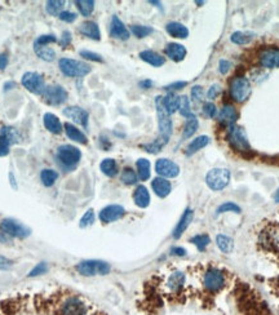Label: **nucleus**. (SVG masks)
Segmentation results:
<instances>
[{
	"mask_svg": "<svg viewBox=\"0 0 279 315\" xmlns=\"http://www.w3.org/2000/svg\"><path fill=\"white\" fill-rule=\"evenodd\" d=\"M43 100L47 105L60 106L68 101V90L61 86H49L46 87V89L42 94Z\"/></svg>",
	"mask_w": 279,
	"mask_h": 315,
	"instance_id": "nucleus-9",
	"label": "nucleus"
},
{
	"mask_svg": "<svg viewBox=\"0 0 279 315\" xmlns=\"http://www.w3.org/2000/svg\"><path fill=\"white\" fill-rule=\"evenodd\" d=\"M70 43H71V34H70V31H64V33H62V36H61L60 39V44L65 48V47H68Z\"/></svg>",
	"mask_w": 279,
	"mask_h": 315,
	"instance_id": "nucleus-57",
	"label": "nucleus"
},
{
	"mask_svg": "<svg viewBox=\"0 0 279 315\" xmlns=\"http://www.w3.org/2000/svg\"><path fill=\"white\" fill-rule=\"evenodd\" d=\"M100 169L102 173L107 177H115L118 175V164L117 161L111 159V158H106L101 161L100 164Z\"/></svg>",
	"mask_w": 279,
	"mask_h": 315,
	"instance_id": "nucleus-33",
	"label": "nucleus"
},
{
	"mask_svg": "<svg viewBox=\"0 0 279 315\" xmlns=\"http://www.w3.org/2000/svg\"><path fill=\"white\" fill-rule=\"evenodd\" d=\"M140 58L142 61H145L146 64L154 66V68H160V66H163L164 62H166V58H164V57L160 56V54L155 52V51H150V49L142 51V52L140 53Z\"/></svg>",
	"mask_w": 279,
	"mask_h": 315,
	"instance_id": "nucleus-24",
	"label": "nucleus"
},
{
	"mask_svg": "<svg viewBox=\"0 0 279 315\" xmlns=\"http://www.w3.org/2000/svg\"><path fill=\"white\" fill-rule=\"evenodd\" d=\"M56 159L61 168L69 172L79 164L80 159H82V153L78 147L72 146V145H61L57 149Z\"/></svg>",
	"mask_w": 279,
	"mask_h": 315,
	"instance_id": "nucleus-1",
	"label": "nucleus"
},
{
	"mask_svg": "<svg viewBox=\"0 0 279 315\" xmlns=\"http://www.w3.org/2000/svg\"><path fill=\"white\" fill-rule=\"evenodd\" d=\"M34 49L36 56L42 58L43 61H47V62H52L56 57V52L48 45H34Z\"/></svg>",
	"mask_w": 279,
	"mask_h": 315,
	"instance_id": "nucleus-34",
	"label": "nucleus"
},
{
	"mask_svg": "<svg viewBox=\"0 0 279 315\" xmlns=\"http://www.w3.org/2000/svg\"><path fill=\"white\" fill-rule=\"evenodd\" d=\"M204 97V90L203 88L200 86H195L192 88V101L195 102V104H199V102L203 101Z\"/></svg>",
	"mask_w": 279,
	"mask_h": 315,
	"instance_id": "nucleus-49",
	"label": "nucleus"
},
{
	"mask_svg": "<svg viewBox=\"0 0 279 315\" xmlns=\"http://www.w3.org/2000/svg\"><path fill=\"white\" fill-rule=\"evenodd\" d=\"M22 86L26 88L27 90H30L31 93L34 94H40L42 96L44 89H46V83H44V79L40 74L34 71L26 72L23 74L22 76Z\"/></svg>",
	"mask_w": 279,
	"mask_h": 315,
	"instance_id": "nucleus-12",
	"label": "nucleus"
},
{
	"mask_svg": "<svg viewBox=\"0 0 279 315\" xmlns=\"http://www.w3.org/2000/svg\"><path fill=\"white\" fill-rule=\"evenodd\" d=\"M58 17H60V19H62L64 22H68V23L74 22V21L78 18V16H76L75 13H72V12H69V11L61 12L60 15H58Z\"/></svg>",
	"mask_w": 279,
	"mask_h": 315,
	"instance_id": "nucleus-53",
	"label": "nucleus"
},
{
	"mask_svg": "<svg viewBox=\"0 0 279 315\" xmlns=\"http://www.w3.org/2000/svg\"><path fill=\"white\" fill-rule=\"evenodd\" d=\"M185 274L181 271H176L174 274H171V277L167 280V287L170 288L172 292H178L180 289L185 284Z\"/></svg>",
	"mask_w": 279,
	"mask_h": 315,
	"instance_id": "nucleus-29",
	"label": "nucleus"
},
{
	"mask_svg": "<svg viewBox=\"0 0 279 315\" xmlns=\"http://www.w3.org/2000/svg\"><path fill=\"white\" fill-rule=\"evenodd\" d=\"M188 86V82H174L172 83V84H170V86L166 87L167 90H178V89H182L184 87Z\"/></svg>",
	"mask_w": 279,
	"mask_h": 315,
	"instance_id": "nucleus-58",
	"label": "nucleus"
},
{
	"mask_svg": "<svg viewBox=\"0 0 279 315\" xmlns=\"http://www.w3.org/2000/svg\"><path fill=\"white\" fill-rule=\"evenodd\" d=\"M192 218H194V210H190V208H186L185 212L182 213L181 218H180V221L177 222V225L174 228V233H172V236H174V239H180L182 236V234L185 233L188 228L192 224Z\"/></svg>",
	"mask_w": 279,
	"mask_h": 315,
	"instance_id": "nucleus-20",
	"label": "nucleus"
},
{
	"mask_svg": "<svg viewBox=\"0 0 279 315\" xmlns=\"http://www.w3.org/2000/svg\"><path fill=\"white\" fill-rule=\"evenodd\" d=\"M227 142L233 150L238 151L241 154L251 153V145H249L247 135L242 127L231 125V127L227 128Z\"/></svg>",
	"mask_w": 279,
	"mask_h": 315,
	"instance_id": "nucleus-3",
	"label": "nucleus"
},
{
	"mask_svg": "<svg viewBox=\"0 0 279 315\" xmlns=\"http://www.w3.org/2000/svg\"><path fill=\"white\" fill-rule=\"evenodd\" d=\"M131 31L135 36H137L139 39L145 38V36H149V35L153 33V27L150 26H141V25H135V26L131 27Z\"/></svg>",
	"mask_w": 279,
	"mask_h": 315,
	"instance_id": "nucleus-45",
	"label": "nucleus"
},
{
	"mask_svg": "<svg viewBox=\"0 0 279 315\" xmlns=\"http://www.w3.org/2000/svg\"><path fill=\"white\" fill-rule=\"evenodd\" d=\"M64 115L69 119H71L74 123L80 124L83 127H88V120H89V114L79 106H69L64 109Z\"/></svg>",
	"mask_w": 279,
	"mask_h": 315,
	"instance_id": "nucleus-17",
	"label": "nucleus"
},
{
	"mask_svg": "<svg viewBox=\"0 0 279 315\" xmlns=\"http://www.w3.org/2000/svg\"><path fill=\"white\" fill-rule=\"evenodd\" d=\"M277 293H278V297H279V285H278V288H277Z\"/></svg>",
	"mask_w": 279,
	"mask_h": 315,
	"instance_id": "nucleus-64",
	"label": "nucleus"
},
{
	"mask_svg": "<svg viewBox=\"0 0 279 315\" xmlns=\"http://www.w3.org/2000/svg\"><path fill=\"white\" fill-rule=\"evenodd\" d=\"M49 270V266L48 263L47 262H39L36 266L33 269V270L29 273V277L30 278H35V277H39V275H43L46 274L47 271Z\"/></svg>",
	"mask_w": 279,
	"mask_h": 315,
	"instance_id": "nucleus-47",
	"label": "nucleus"
},
{
	"mask_svg": "<svg viewBox=\"0 0 279 315\" xmlns=\"http://www.w3.org/2000/svg\"><path fill=\"white\" fill-rule=\"evenodd\" d=\"M163 106L170 115L174 114L180 107V97L174 93H168L166 97H163Z\"/></svg>",
	"mask_w": 279,
	"mask_h": 315,
	"instance_id": "nucleus-31",
	"label": "nucleus"
},
{
	"mask_svg": "<svg viewBox=\"0 0 279 315\" xmlns=\"http://www.w3.org/2000/svg\"><path fill=\"white\" fill-rule=\"evenodd\" d=\"M209 142H211V139L208 136H198L196 139L192 140V142L188 145V147H186V155L192 157V155H194L199 150H202L203 147L209 145Z\"/></svg>",
	"mask_w": 279,
	"mask_h": 315,
	"instance_id": "nucleus-26",
	"label": "nucleus"
},
{
	"mask_svg": "<svg viewBox=\"0 0 279 315\" xmlns=\"http://www.w3.org/2000/svg\"><path fill=\"white\" fill-rule=\"evenodd\" d=\"M75 269L83 277H94V275L109 274L111 266L105 261H100V260H86L78 263Z\"/></svg>",
	"mask_w": 279,
	"mask_h": 315,
	"instance_id": "nucleus-5",
	"label": "nucleus"
},
{
	"mask_svg": "<svg viewBox=\"0 0 279 315\" xmlns=\"http://www.w3.org/2000/svg\"><path fill=\"white\" fill-rule=\"evenodd\" d=\"M57 39L54 35H40L36 40H35L34 45H49L51 43H56Z\"/></svg>",
	"mask_w": 279,
	"mask_h": 315,
	"instance_id": "nucleus-50",
	"label": "nucleus"
},
{
	"mask_svg": "<svg viewBox=\"0 0 279 315\" xmlns=\"http://www.w3.org/2000/svg\"><path fill=\"white\" fill-rule=\"evenodd\" d=\"M203 113L206 117L208 118H215L217 115V107L215 104L212 102H206L203 105Z\"/></svg>",
	"mask_w": 279,
	"mask_h": 315,
	"instance_id": "nucleus-51",
	"label": "nucleus"
},
{
	"mask_svg": "<svg viewBox=\"0 0 279 315\" xmlns=\"http://www.w3.org/2000/svg\"><path fill=\"white\" fill-rule=\"evenodd\" d=\"M166 54L174 62H181L186 57V48L178 43H168L166 47Z\"/></svg>",
	"mask_w": 279,
	"mask_h": 315,
	"instance_id": "nucleus-23",
	"label": "nucleus"
},
{
	"mask_svg": "<svg viewBox=\"0 0 279 315\" xmlns=\"http://www.w3.org/2000/svg\"><path fill=\"white\" fill-rule=\"evenodd\" d=\"M18 141V133L15 128L3 127L0 131V157H7L11 146Z\"/></svg>",
	"mask_w": 279,
	"mask_h": 315,
	"instance_id": "nucleus-13",
	"label": "nucleus"
},
{
	"mask_svg": "<svg viewBox=\"0 0 279 315\" xmlns=\"http://www.w3.org/2000/svg\"><path fill=\"white\" fill-rule=\"evenodd\" d=\"M13 266V261L4 256H0V270H8Z\"/></svg>",
	"mask_w": 279,
	"mask_h": 315,
	"instance_id": "nucleus-56",
	"label": "nucleus"
},
{
	"mask_svg": "<svg viewBox=\"0 0 279 315\" xmlns=\"http://www.w3.org/2000/svg\"><path fill=\"white\" fill-rule=\"evenodd\" d=\"M140 87H141V88H143V89H149V88H151V87H153V82H151V80H149V79H146V80L140 82Z\"/></svg>",
	"mask_w": 279,
	"mask_h": 315,
	"instance_id": "nucleus-62",
	"label": "nucleus"
},
{
	"mask_svg": "<svg viewBox=\"0 0 279 315\" xmlns=\"http://www.w3.org/2000/svg\"><path fill=\"white\" fill-rule=\"evenodd\" d=\"M75 4L78 9H79L80 15L84 16V17L91 15L94 9L93 0H78V1H75Z\"/></svg>",
	"mask_w": 279,
	"mask_h": 315,
	"instance_id": "nucleus-41",
	"label": "nucleus"
},
{
	"mask_svg": "<svg viewBox=\"0 0 279 315\" xmlns=\"http://www.w3.org/2000/svg\"><path fill=\"white\" fill-rule=\"evenodd\" d=\"M259 64L265 69L279 68V48L269 47L262 49L259 54Z\"/></svg>",
	"mask_w": 279,
	"mask_h": 315,
	"instance_id": "nucleus-15",
	"label": "nucleus"
},
{
	"mask_svg": "<svg viewBox=\"0 0 279 315\" xmlns=\"http://www.w3.org/2000/svg\"><path fill=\"white\" fill-rule=\"evenodd\" d=\"M133 202L140 208H147L150 204V192L146 186L139 185L133 192Z\"/></svg>",
	"mask_w": 279,
	"mask_h": 315,
	"instance_id": "nucleus-22",
	"label": "nucleus"
},
{
	"mask_svg": "<svg viewBox=\"0 0 279 315\" xmlns=\"http://www.w3.org/2000/svg\"><path fill=\"white\" fill-rule=\"evenodd\" d=\"M206 182L208 188L220 192L230 182V172L227 168H213L206 175Z\"/></svg>",
	"mask_w": 279,
	"mask_h": 315,
	"instance_id": "nucleus-8",
	"label": "nucleus"
},
{
	"mask_svg": "<svg viewBox=\"0 0 279 315\" xmlns=\"http://www.w3.org/2000/svg\"><path fill=\"white\" fill-rule=\"evenodd\" d=\"M110 35L119 40H128L129 31L125 27V25L122 22L118 16H113L111 18V25H110Z\"/></svg>",
	"mask_w": 279,
	"mask_h": 315,
	"instance_id": "nucleus-19",
	"label": "nucleus"
},
{
	"mask_svg": "<svg viewBox=\"0 0 279 315\" xmlns=\"http://www.w3.org/2000/svg\"><path fill=\"white\" fill-rule=\"evenodd\" d=\"M171 253L174 256H180V257H181V256L186 255V249L182 247H174L171 249Z\"/></svg>",
	"mask_w": 279,
	"mask_h": 315,
	"instance_id": "nucleus-60",
	"label": "nucleus"
},
{
	"mask_svg": "<svg viewBox=\"0 0 279 315\" xmlns=\"http://www.w3.org/2000/svg\"><path fill=\"white\" fill-rule=\"evenodd\" d=\"M229 93L230 97L238 104L247 101L251 94V83L245 76H234L229 84Z\"/></svg>",
	"mask_w": 279,
	"mask_h": 315,
	"instance_id": "nucleus-4",
	"label": "nucleus"
},
{
	"mask_svg": "<svg viewBox=\"0 0 279 315\" xmlns=\"http://www.w3.org/2000/svg\"><path fill=\"white\" fill-rule=\"evenodd\" d=\"M121 180L122 182L125 185H135L137 182V180H139V176H137V173L135 172L132 168L125 167V168L122 171Z\"/></svg>",
	"mask_w": 279,
	"mask_h": 315,
	"instance_id": "nucleus-40",
	"label": "nucleus"
},
{
	"mask_svg": "<svg viewBox=\"0 0 279 315\" xmlns=\"http://www.w3.org/2000/svg\"><path fill=\"white\" fill-rule=\"evenodd\" d=\"M190 243L194 244L198 248V251L203 252L208 247V244L211 243V238L207 234H198V235L192 236L190 239Z\"/></svg>",
	"mask_w": 279,
	"mask_h": 315,
	"instance_id": "nucleus-39",
	"label": "nucleus"
},
{
	"mask_svg": "<svg viewBox=\"0 0 279 315\" xmlns=\"http://www.w3.org/2000/svg\"><path fill=\"white\" fill-rule=\"evenodd\" d=\"M155 171L159 175V177H164V178H174L180 175V167L174 161L166 159V158L157 160Z\"/></svg>",
	"mask_w": 279,
	"mask_h": 315,
	"instance_id": "nucleus-14",
	"label": "nucleus"
},
{
	"mask_svg": "<svg viewBox=\"0 0 279 315\" xmlns=\"http://www.w3.org/2000/svg\"><path fill=\"white\" fill-rule=\"evenodd\" d=\"M216 244H217V247H219V249L221 252H224V253H230V252L233 251L234 240L231 239L230 236L219 234V235L216 236Z\"/></svg>",
	"mask_w": 279,
	"mask_h": 315,
	"instance_id": "nucleus-36",
	"label": "nucleus"
},
{
	"mask_svg": "<svg viewBox=\"0 0 279 315\" xmlns=\"http://www.w3.org/2000/svg\"><path fill=\"white\" fill-rule=\"evenodd\" d=\"M94 212L93 210H88L86 213H84V216L82 218H80L79 221V226L82 228V229H86V228H88V226L93 225L94 222Z\"/></svg>",
	"mask_w": 279,
	"mask_h": 315,
	"instance_id": "nucleus-46",
	"label": "nucleus"
},
{
	"mask_svg": "<svg viewBox=\"0 0 279 315\" xmlns=\"http://www.w3.org/2000/svg\"><path fill=\"white\" fill-rule=\"evenodd\" d=\"M274 200H276L277 203H279V189L276 192V194H274Z\"/></svg>",
	"mask_w": 279,
	"mask_h": 315,
	"instance_id": "nucleus-63",
	"label": "nucleus"
},
{
	"mask_svg": "<svg viewBox=\"0 0 279 315\" xmlns=\"http://www.w3.org/2000/svg\"><path fill=\"white\" fill-rule=\"evenodd\" d=\"M155 106H157V115H158L159 123V139L158 141L166 145L168 143L172 135V120L171 115L166 111L164 106H163V97L158 96L155 98Z\"/></svg>",
	"mask_w": 279,
	"mask_h": 315,
	"instance_id": "nucleus-2",
	"label": "nucleus"
},
{
	"mask_svg": "<svg viewBox=\"0 0 279 315\" xmlns=\"http://www.w3.org/2000/svg\"><path fill=\"white\" fill-rule=\"evenodd\" d=\"M203 284L204 288L207 289L209 293H217L223 291L224 287L227 285V277L219 269L211 267L204 274Z\"/></svg>",
	"mask_w": 279,
	"mask_h": 315,
	"instance_id": "nucleus-7",
	"label": "nucleus"
},
{
	"mask_svg": "<svg viewBox=\"0 0 279 315\" xmlns=\"http://www.w3.org/2000/svg\"><path fill=\"white\" fill-rule=\"evenodd\" d=\"M124 214L125 210L123 207L119 206V204H110V206H106L105 208H102L100 210L98 217H100L101 222H104V224H111V222L121 220Z\"/></svg>",
	"mask_w": 279,
	"mask_h": 315,
	"instance_id": "nucleus-16",
	"label": "nucleus"
},
{
	"mask_svg": "<svg viewBox=\"0 0 279 315\" xmlns=\"http://www.w3.org/2000/svg\"><path fill=\"white\" fill-rule=\"evenodd\" d=\"M8 64V57L7 54H0V70H4V69L7 68Z\"/></svg>",
	"mask_w": 279,
	"mask_h": 315,
	"instance_id": "nucleus-61",
	"label": "nucleus"
},
{
	"mask_svg": "<svg viewBox=\"0 0 279 315\" xmlns=\"http://www.w3.org/2000/svg\"><path fill=\"white\" fill-rule=\"evenodd\" d=\"M167 33L172 36V38L177 39H186L189 36V30L185 25L180 22H170L166 26Z\"/></svg>",
	"mask_w": 279,
	"mask_h": 315,
	"instance_id": "nucleus-28",
	"label": "nucleus"
},
{
	"mask_svg": "<svg viewBox=\"0 0 279 315\" xmlns=\"http://www.w3.org/2000/svg\"><path fill=\"white\" fill-rule=\"evenodd\" d=\"M151 188H153L155 195L162 199L167 198L172 192V185L164 177H155L154 180L151 181Z\"/></svg>",
	"mask_w": 279,
	"mask_h": 315,
	"instance_id": "nucleus-21",
	"label": "nucleus"
},
{
	"mask_svg": "<svg viewBox=\"0 0 279 315\" xmlns=\"http://www.w3.org/2000/svg\"><path fill=\"white\" fill-rule=\"evenodd\" d=\"M79 54L82 57H84L86 60H91L94 61V62H102L104 58L101 57V54H98V53L91 52V51H87V49H83V51H80Z\"/></svg>",
	"mask_w": 279,
	"mask_h": 315,
	"instance_id": "nucleus-48",
	"label": "nucleus"
},
{
	"mask_svg": "<svg viewBox=\"0 0 279 315\" xmlns=\"http://www.w3.org/2000/svg\"><path fill=\"white\" fill-rule=\"evenodd\" d=\"M136 168H137V176H139V180L146 181L150 178L151 165H150V161L147 160V159H145V158L139 159L136 163Z\"/></svg>",
	"mask_w": 279,
	"mask_h": 315,
	"instance_id": "nucleus-32",
	"label": "nucleus"
},
{
	"mask_svg": "<svg viewBox=\"0 0 279 315\" xmlns=\"http://www.w3.org/2000/svg\"><path fill=\"white\" fill-rule=\"evenodd\" d=\"M65 1L64 0H49L47 1V12L49 15H60L61 9L64 8Z\"/></svg>",
	"mask_w": 279,
	"mask_h": 315,
	"instance_id": "nucleus-43",
	"label": "nucleus"
},
{
	"mask_svg": "<svg viewBox=\"0 0 279 315\" xmlns=\"http://www.w3.org/2000/svg\"><path fill=\"white\" fill-rule=\"evenodd\" d=\"M178 111L181 114L182 117L185 118H192L194 117L192 113V109H190V100H189L188 96H181L180 97V107H178Z\"/></svg>",
	"mask_w": 279,
	"mask_h": 315,
	"instance_id": "nucleus-42",
	"label": "nucleus"
},
{
	"mask_svg": "<svg viewBox=\"0 0 279 315\" xmlns=\"http://www.w3.org/2000/svg\"><path fill=\"white\" fill-rule=\"evenodd\" d=\"M87 305L79 297L71 296L62 302L60 315H87Z\"/></svg>",
	"mask_w": 279,
	"mask_h": 315,
	"instance_id": "nucleus-11",
	"label": "nucleus"
},
{
	"mask_svg": "<svg viewBox=\"0 0 279 315\" xmlns=\"http://www.w3.org/2000/svg\"><path fill=\"white\" fill-rule=\"evenodd\" d=\"M60 70L66 76L70 78H79L86 76L91 72V66L82 61L71 60V58H61L60 60Z\"/></svg>",
	"mask_w": 279,
	"mask_h": 315,
	"instance_id": "nucleus-6",
	"label": "nucleus"
},
{
	"mask_svg": "<svg viewBox=\"0 0 279 315\" xmlns=\"http://www.w3.org/2000/svg\"><path fill=\"white\" fill-rule=\"evenodd\" d=\"M220 93H221V86L220 84H212L211 88L207 92V97L209 100H215V98L219 97Z\"/></svg>",
	"mask_w": 279,
	"mask_h": 315,
	"instance_id": "nucleus-54",
	"label": "nucleus"
},
{
	"mask_svg": "<svg viewBox=\"0 0 279 315\" xmlns=\"http://www.w3.org/2000/svg\"><path fill=\"white\" fill-rule=\"evenodd\" d=\"M253 36H255V34H252V33L235 31V33H233V34H231L230 40L233 41L234 44L244 45V44H248V43H251L253 39Z\"/></svg>",
	"mask_w": 279,
	"mask_h": 315,
	"instance_id": "nucleus-37",
	"label": "nucleus"
},
{
	"mask_svg": "<svg viewBox=\"0 0 279 315\" xmlns=\"http://www.w3.org/2000/svg\"><path fill=\"white\" fill-rule=\"evenodd\" d=\"M80 34H83L84 36H87L93 40H100L101 39V33H100V27L93 21H86L80 25L79 27Z\"/></svg>",
	"mask_w": 279,
	"mask_h": 315,
	"instance_id": "nucleus-25",
	"label": "nucleus"
},
{
	"mask_svg": "<svg viewBox=\"0 0 279 315\" xmlns=\"http://www.w3.org/2000/svg\"><path fill=\"white\" fill-rule=\"evenodd\" d=\"M164 146L160 141H154L153 143H149V145H143V149L147 151V153H150V154H157V153H159L160 151V149Z\"/></svg>",
	"mask_w": 279,
	"mask_h": 315,
	"instance_id": "nucleus-52",
	"label": "nucleus"
},
{
	"mask_svg": "<svg viewBox=\"0 0 279 315\" xmlns=\"http://www.w3.org/2000/svg\"><path fill=\"white\" fill-rule=\"evenodd\" d=\"M12 239H13V238H11V236L8 235L7 233H4L3 230L0 229V243H3V244L12 243Z\"/></svg>",
	"mask_w": 279,
	"mask_h": 315,
	"instance_id": "nucleus-59",
	"label": "nucleus"
},
{
	"mask_svg": "<svg viewBox=\"0 0 279 315\" xmlns=\"http://www.w3.org/2000/svg\"><path fill=\"white\" fill-rule=\"evenodd\" d=\"M217 120L220 124L227 125V128L231 125H235L238 120V111L233 105H224L223 109L220 110L219 115H217Z\"/></svg>",
	"mask_w": 279,
	"mask_h": 315,
	"instance_id": "nucleus-18",
	"label": "nucleus"
},
{
	"mask_svg": "<svg viewBox=\"0 0 279 315\" xmlns=\"http://www.w3.org/2000/svg\"><path fill=\"white\" fill-rule=\"evenodd\" d=\"M64 128L65 132H66V136H68L71 141H75V142L78 143H83V145H86V143L88 142L87 136L84 135L80 129H78L75 125H72V124L70 123H65Z\"/></svg>",
	"mask_w": 279,
	"mask_h": 315,
	"instance_id": "nucleus-27",
	"label": "nucleus"
},
{
	"mask_svg": "<svg viewBox=\"0 0 279 315\" xmlns=\"http://www.w3.org/2000/svg\"><path fill=\"white\" fill-rule=\"evenodd\" d=\"M198 127H199V122H198V119H196L195 117H192L189 118L188 120H186L185 123V127H184V132H182V139L186 140V139H190L194 133L196 132V129H198Z\"/></svg>",
	"mask_w": 279,
	"mask_h": 315,
	"instance_id": "nucleus-38",
	"label": "nucleus"
},
{
	"mask_svg": "<svg viewBox=\"0 0 279 315\" xmlns=\"http://www.w3.org/2000/svg\"><path fill=\"white\" fill-rule=\"evenodd\" d=\"M44 127L54 135H60L62 132V124H61L60 119L52 113H47L44 115Z\"/></svg>",
	"mask_w": 279,
	"mask_h": 315,
	"instance_id": "nucleus-30",
	"label": "nucleus"
},
{
	"mask_svg": "<svg viewBox=\"0 0 279 315\" xmlns=\"http://www.w3.org/2000/svg\"><path fill=\"white\" fill-rule=\"evenodd\" d=\"M231 69V62L230 61L227 60H220L219 62V71L221 72V74H227L229 72V70Z\"/></svg>",
	"mask_w": 279,
	"mask_h": 315,
	"instance_id": "nucleus-55",
	"label": "nucleus"
},
{
	"mask_svg": "<svg viewBox=\"0 0 279 315\" xmlns=\"http://www.w3.org/2000/svg\"><path fill=\"white\" fill-rule=\"evenodd\" d=\"M0 229L3 230L4 233H7L11 238H27L30 235V229L21 224V222L16 221L13 218H4L3 221L0 222Z\"/></svg>",
	"mask_w": 279,
	"mask_h": 315,
	"instance_id": "nucleus-10",
	"label": "nucleus"
},
{
	"mask_svg": "<svg viewBox=\"0 0 279 315\" xmlns=\"http://www.w3.org/2000/svg\"><path fill=\"white\" fill-rule=\"evenodd\" d=\"M241 207L238 206V204H235V203L233 202H227L224 203V204H221V206L216 210V213L217 214H223V213H227V212H234V213H241Z\"/></svg>",
	"mask_w": 279,
	"mask_h": 315,
	"instance_id": "nucleus-44",
	"label": "nucleus"
},
{
	"mask_svg": "<svg viewBox=\"0 0 279 315\" xmlns=\"http://www.w3.org/2000/svg\"><path fill=\"white\" fill-rule=\"evenodd\" d=\"M58 172L54 171V169H43L42 172H40V181H42V184L46 186V188H51L53 185L56 184L57 178H58Z\"/></svg>",
	"mask_w": 279,
	"mask_h": 315,
	"instance_id": "nucleus-35",
	"label": "nucleus"
}]
</instances>
